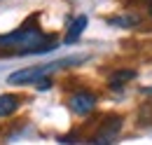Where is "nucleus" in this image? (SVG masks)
I'll list each match as a JSON object with an SVG mask.
<instances>
[{
    "instance_id": "1",
    "label": "nucleus",
    "mask_w": 152,
    "mask_h": 145,
    "mask_svg": "<svg viewBox=\"0 0 152 145\" xmlns=\"http://www.w3.org/2000/svg\"><path fill=\"white\" fill-rule=\"evenodd\" d=\"M56 35H45L38 28V23H23L17 31L0 35V52L2 54H45L56 49Z\"/></svg>"
},
{
    "instance_id": "2",
    "label": "nucleus",
    "mask_w": 152,
    "mask_h": 145,
    "mask_svg": "<svg viewBox=\"0 0 152 145\" xmlns=\"http://www.w3.org/2000/svg\"><path fill=\"white\" fill-rule=\"evenodd\" d=\"M84 56H70V59H61V61H54V63H45V66H31V68H21V70H14L7 82L10 84H35L42 77H49V72L61 70V68H68V66H75V63H82Z\"/></svg>"
},
{
    "instance_id": "3",
    "label": "nucleus",
    "mask_w": 152,
    "mask_h": 145,
    "mask_svg": "<svg viewBox=\"0 0 152 145\" xmlns=\"http://www.w3.org/2000/svg\"><path fill=\"white\" fill-rule=\"evenodd\" d=\"M124 127V117L122 115H105L101 119V124L96 127L94 136H91V143L94 145H113Z\"/></svg>"
},
{
    "instance_id": "4",
    "label": "nucleus",
    "mask_w": 152,
    "mask_h": 145,
    "mask_svg": "<svg viewBox=\"0 0 152 145\" xmlns=\"http://www.w3.org/2000/svg\"><path fill=\"white\" fill-rule=\"evenodd\" d=\"M96 103H98V96L89 89H77L68 96V108L77 117H87L89 112H94Z\"/></svg>"
},
{
    "instance_id": "5",
    "label": "nucleus",
    "mask_w": 152,
    "mask_h": 145,
    "mask_svg": "<svg viewBox=\"0 0 152 145\" xmlns=\"http://www.w3.org/2000/svg\"><path fill=\"white\" fill-rule=\"evenodd\" d=\"M21 105V96L19 94H0V119L12 117Z\"/></svg>"
},
{
    "instance_id": "6",
    "label": "nucleus",
    "mask_w": 152,
    "mask_h": 145,
    "mask_svg": "<svg viewBox=\"0 0 152 145\" xmlns=\"http://www.w3.org/2000/svg\"><path fill=\"white\" fill-rule=\"evenodd\" d=\"M87 23H89V19L84 17V14H80V17H75L73 21H70V26H68V31H66V37H63V42L66 45H73V42H77V37L84 33V28H87Z\"/></svg>"
},
{
    "instance_id": "7",
    "label": "nucleus",
    "mask_w": 152,
    "mask_h": 145,
    "mask_svg": "<svg viewBox=\"0 0 152 145\" xmlns=\"http://www.w3.org/2000/svg\"><path fill=\"white\" fill-rule=\"evenodd\" d=\"M136 75H138V72L131 70V68H129V70H126V68H124V70H115L113 75H110V89H122L126 82H131Z\"/></svg>"
},
{
    "instance_id": "8",
    "label": "nucleus",
    "mask_w": 152,
    "mask_h": 145,
    "mask_svg": "<svg viewBox=\"0 0 152 145\" xmlns=\"http://www.w3.org/2000/svg\"><path fill=\"white\" fill-rule=\"evenodd\" d=\"M113 26H122V28H133V26H138L140 23V17H136V14H119V17H110L108 19Z\"/></svg>"
},
{
    "instance_id": "9",
    "label": "nucleus",
    "mask_w": 152,
    "mask_h": 145,
    "mask_svg": "<svg viewBox=\"0 0 152 145\" xmlns=\"http://www.w3.org/2000/svg\"><path fill=\"white\" fill-rule=\"evenodd\" d=\"M138 119H140V124H152V103H148V105H143V108L138 110Z\"/></svg>"
},
{
    "instance_id": "10",
    "label": "nucleus",
    "mask_w": 152,
    "mask_h": 145,
    "mask_svg": "<svg viewBox=\"0 0 152 145\" xmlns=\"http://www.w3.org/2000/svg\"><path fill=\"white\" fill-rule=\"evenodd\" d=\"M148 14H150V19H152V2H150V7H148Z\"/></svg>"
},
{
    "instance_id": "11",
    "label": "nucleus",
    "mask_w": 152,
    "mask_h": 145,
    "mask_svg": "<svg viewBox=\"0 0 152 145\" xmlns=\"http://www.w3.org/2000/svg\"><path fill=\"white\" fill-rule=\"evenodd\" d=\"M148 2H152V0H148Z\"/></svg>"
}]
</instances>
